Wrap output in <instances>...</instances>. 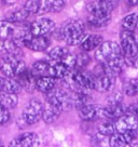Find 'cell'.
<instances>
[{
  "label": "cell",
  "instance_id": "10",
  "mask_svg": "<svg viewBox=\"0 0 138 147\" xmlns=\"http://www.w3.org/2000/svg\"><path fill=\"white\" fill-rule=\"evenodd\" d=\"M55 22L51 18H41L29 25V32L32 36H49L55 30Z\"/></svg>",
  "mask_w": 138,
  "mask_h": 147
},
{
  "label": "cell",
  "instance_id": "34",
  "mask_svg": "<svg viewBox=\"0 0 138 147\" xmlns=\"http://www.w3.org/2000/svg\"><path fill=\"white\" fill-rule=\"evenodd\" d=\"M11 115H10V110L5 108V106L0 105V125H5L10 121Z\"/></svg>",
  "mask_w": 138,
  "mask_h": 147
},
{
  "label": "cell",
  "instance_id": "40",
  "mask_svg": "<svg viewBox=\"0 0 138 147\" xmlns=\"http://www.w3.org/2000/svg\"><path fill=\"white\" fill-rule=\"evenodd\" d=\"M136 29H138V23H137V26H136Z\"/></svg>",
  "mask_w": 138,
  "mask_h": 147
},
{
  "label": "cell",
  "instance_id": "13",
  "mask_svg": "<svg viewBox=\"0 0 138 147\" xmlns=\"http://www.w3.org/2000/svg\"><path fill=\"white\" fill-rule=\"evenodd\" d=\"M115 132H126L138 130V117L134 114L126 113L124 115L115 119Z\"/></svg>",
  "mask_w": 138,
  "mask_h": 147
},
{
  "label": "cell",
  "instance_id": "36",
  "mask_svg": "<svg viewBox=\"0 0 138 147\" xmlns=\"http://www.w3.org/2000/svg\"><path fill=\"white\" fill-rule=\"evenodd\" d=\"M126 113L134 114L135 116L138 117V104H135V105H132L131 107H127V111Z\"/></svg>",
  "mask_w": 138,
  "mask_h": 147
},
{
  "label": "cell",
  "instance_id": "39",
  "mask_svg": "<svg viewBox=\"0 0 138 147\" xmlns=\"http://www.w3.org/2000/svg\"><path fill=\"white\" fill-rule=\"evenodd\" d=\"M5 3L3 5H12V3H14L16 0H2Z\"/></svg>",
  "mask_w": 138,
  "mask_h": 147
},
{
  "label": "cell",
  "instance_id": "24",
  "mask_svg": "<svg viewBox=\"0 0 138 147\" xmlns=\"http://www.w3.org/2000/svg\"><path fill=\"white\" fill-rule=\"evenodd\" d=\"M15 32V24L7 20L0 21V40L12 39Z\"/></svg>",
  "mask_w": 138,
  "mask_h": 147
},
{
  "label": "cell",
  "instance_id": "17",
  "mask_svg": "<svg viewBox=\"0 0 138 147\" xmlns=\"http://www.w3.org/2000/svg\"><path fill=\"white\" fill-rule=\"evenodd\" d=\"M72 69L69 66L65 64L62 61H54L53 63L49 64V69H48V76L54 77L56 79H63L66 76H68L69 73Z\"/></svg>",
  "mask_w": 138,
  "mask_h": 147
},
{
  "label": "cell",
  "instance_id": "22",
  "mask_svg": "<svg viewBox=\"0 0 138 147\" xmlns=\"http://www.w3.org/2000/svg\"><path fill=\"white\" fill-rule=\"evenodd\" d=\"M29 16H30L29 13L22 7V8L13 10V11H10L9 13L7 14L5 20L13 24H21L25 22Z\"/></svg>",
  "mask_w": 138,
  "mask_h": 147
},
{
  "label": "cell",
  "instance_id": "33",
  "mask_svg": "<svg viewBox=\"0 0 138 147\" xmlns=\"http://www.w3.org/2000/svg\"><path fill=\"white\" fill-rule=\"evenodd\" d=\"M108 105H118L123 103V93L121 91H115L108 97Z\"/></svg>",
  "mask_w": 138,
  "mask_h": 147
},
{
  "label": "cell",
  "instance_id": "37",
  "mask_svg": "<svg viewBox=\"0 0 138 147\" xmlns=\"http://www.w3.org/2000/svg\"><path fill=\"white\" fill-rule=\"evenodd\" d=\"M5 84V77H0V92H3Z\"/></svg>",
  "mask_w": 138,
  "mask_h": 147
},
{
  "label": "cell",
  "instance_id": "31",
  "mask_svg": "<svg viewBox=\"0 0 138 147\" xmlns=\"http://www.w3.org/2000/svg\"><path fill=\"white\" fill-rule=\"evenodd\" d=\"M42 0H26L24 3L23 8L27 11L29 15L39 13V11L41 9Z\"/></svg>",
  "mask_w": 138,
  "mask_h": 147
},
{
  "label": "cell",
  "instance_id": "12",
  "mask_svg": "<svg viewBox=\"0 0 138 147\" xmlns=\"http://www.w3.org/2000/svg\"><path fill=\"white\" fill-rule=\"evenodd\" d=\"M137 130L126 131V132H115L109 136V146L124 147L129 146L137 138Z\"/></svg>",
  "mask_w": 138,
  "mask_h": 147
},
{
  "label": "cell",
  "instance_id": "2",
  "mask_svg": "<svg viewBox=\"0 0 138 147\" xmlns=\"http://www.w3.org/2000/svg\"><path fill=\"white\" fill-rule=\"evenodd\" d=\"M93 75V90L98 92H108L115 86V75L110 71L105 65L98 63V66L94 69Z\"/></svg>",
  "mask_w": 138,
  "mask_h": 147
},
{
  "label": "cell",
  "instance_id": "8",
  "mask_svg": "<svg viewBox=\"0 0 138 147\" xmlns=\"http://www.w3.org/2000/svg\"><path fill=\"white\" fill-rule=\"evenodd\" d=\"M42 108L43 104L39 100L32 98L25 105L22 113V118L24 122L28 125L38 123L42 118Z\"/></svg>",
  "mask_w": 138,
  "mask_h": 147
},
{
  "label": "cell",
  "instance_id": "7",
  "mask_svg": "<svg viewBox=\"0 0 138 147\" xmlns=\"http://www.w3.org/2000/svg\"><path fill=\"white\" fill-rule=\"evenodd\" d=\"M120 1L121 0H97L88 5V11L93 16H111L112 11L119 5Z\"/></svg>",
  "mask_w": 138,
  "mask_h": 147
},
{
  "label": "cell",
  "instance_id": "32",
  "mask_svg": "<svg viewBox=\"0 0 138 147\" xmlns=\"http://www.w3.org/2000/svg\"><path fill=\"white\" fill-rule=\"evenodd\" d=\"M90 56L86 54V52L82 51V53L76 55V66L74 68L76 69H84L90 63Z\"/></svg>",
  "mask_w": 138,
  "mask_h": 147
},
{
  "label": "cell",
  "instance_id": "19",
  "mask_svg": "<svg viewBox=\"0 0 138 147\" xmlns=\"http://www.w3.org/2000/svg\"><path fill=\"white\" fill-rule=\"evenodd\" d=\"M15 79H17V81L21 83L22 89L26 90L27 92H31L33 89H36V87H35L36 76L31 73L30 69L26 68L24 71H22V73L19 74Z\"/></svg>",
  "mask_w": 138,
  "mask_h": 147
},
{
  "label": "cell",
  "instance_id": "27",
  "mask_svg": "<svg viewBox=\"0 0 138 147\" xmlns=\"http://www.w3.org/2000/svg\"><path fill=\"white\" fill-rule=\"evenodd\" d=\"M137 23H138V12H134V13H131V14H129V15H126V16L122 20L121 26H122L123 29L134 32V30L136 29Z\"/></svg>",
  "mask_w": 138,
  "mask_h": 147
},
{
  "label": "cell",
  "instance_id": "6",
  "mask_svg": "<svg viewBox=\"0 0 138 147\" xmlns=\"http://www.w3.org/2000/svg\"><path fill=\"white\" fill-rule=\"evenodd\" d=\"M26 68V63L22 57L9 56L0 60V71L8 78H16Z\"/></svg>",
  "mask_w": 138,
  "mask_h": 147
},
{
  "label": "cell",
  "instance_id": "3",
  "mask_svg": "<svg viewBox=\"0 0 138 147\" xmlns=\"http://www.w3.org/2000/svg\"><path fill=\"white\" fill-rule=\"evenodd\" d=\"M122 51L120 45L115 41H102L96 48L95 51V60L100 64L106 65L112 61L122 57Z\"/></svg>",
  "mask_w": 138,
  "mask_h": 147
},
{
  "label": "cell",
  "instance_id": "20",
  "mask_svg": "<svg viewBox=\"0 0 138 147\" xmlns=\"http://www.w3.org/2000/svg\"><path fill=\"white\" fill-rule=\"evenodd\" d=\"M56 82L57 79L51 76H40L36 78V82H35V87L39 92H42L46 94L48 92L53 90L56 87Z\"/></svg>",
  "mask_w": 138,
  "mask_h": 147
},
{
  "label": "cell",
  "instance_id": "11",
  "mask_svg": "<svg viewBox=\"0 0 138 147\" xmlns=\"http://www.w3.org/2000/svg\"><path fill=\"white\" fill-rule=\"evenodd\" d=\"M50 38L48 36H32L31 34H29L24 38L22 47H26L35 52H42L50 47Z\"/></svg>",
  "mask_w": 138,
  "mask_h": 147
},
{
  "label": "cell",
  "instance_id": "16",
  "mask_svg": "<svg viewBox=\"0 0 138 147\" xmlns=\"http://www.w3.org/2000/svg\"><path fill=\"white\" fill-rule=\"evenodd\" d=\"M62 113H63V110L60 109L58 106H56L55 104L46 101V104L43 105V108H42L41 119L46 124H51L53 123V122H55L56 120L58 119V117L60 116Z\"/></svg>",
  "mask_w": 138,
  "mask_h": 147
},
{
  "label": "cell",
  "instance_id": "29",
  "mask_svg": "<svg viewBox=\"0 0 138 147\" xmlns=\"http://www.w3.org/2000/svg\"><path fill=\"white\" fill-rule=\"evenodd\" d=\"M49 64H50V62H48V61H38L36 63H33L30 70H31V73L33 74L36 77L48 76Z\"/></svg>",
  "mask_w": 138,
  "mask_h": 147
},
{
  "label": "cell",
  "instance_id": "5",
  "mask_svg": "<svg viewBox=\"0 0 138 147\" xmlns=\"http://www.w3.org/2000/svg\"><path fill=\"white\" fill-rule=\"evenodd\" d=\"M120 48L126 63H129L138 51V40L135 32L122 29L120 35Z\"/></svg>",
  "mask_w": 138,
  "mask_h": 147
},
{
  "label": "cell",
  "instance_id": "1",
  "mask_svg": "<svg viewBox=\"0 0 138 147\" xmlns=\"http://www.w3.org/2000/svg\"><path fill=\"white\" fill-rule=\"evenodd\" d=\"M60 37L68 46H79L86 35V27L79 20L69 21L60 29Z\"/></svg>",
  "mask_w": 138,
  "mask_h": 147
},
{
  "label": "cell",
  "instance_id": "25",
  "mask_svg": "<svg viewBox=\"0 0 138 147\" xmlns=\"http://www.w3.org/2000/svg\"><path fill=\"white\" fill-rule=\"evenodd\" d=\"M69 53L67 47H55L48 52V55L52 61H64Z\"/></svg>",
  "mask_w": 138,
  "mask_h": 147
},
{
  "label": "cell",
  "instance_id": "35",
  "mask_svg": "<svg viewBox=\"0 0 138 147\" xmlns=\"http://www.w3.org/2000/svg\"><path fill=\"white\" fill-rule=\"evenodd\" d=\"M127 64L131 65V66L134 67V68H138V51H137V53H136V55L134 56L132 60L129 61Z\"/></svg>",
  "mask_w": 138,
  "mask_h": 147
},
{
  "label": "cell",
  "instance_id": "26",
  "mask_svg": "<svg viewBox=\"0 0 138 147\" xmlns=\"http://www.w3.org/2000/svg\"><path fill=\"white\" fill-rule=\"evenodd\" d=\"M123 92L127 96H137L138 95V79L129 78L123 82Z\"/></svg>",
  "mask_w": 138,
  "mask_h": 147
},
{
  "label": "cell",
  "instance_id": "38",
  "mask_svg": "<svg viewBox=\"0 0 138 147\" xmlns=\"http://www.w3.org/2000/svg\"><path fill=\"white\" fill-rule=\"evenodd\" d=\"M127 3H129L131 7H134V5H138V0H127Z\"/></svg>",
  "mask_w": 138,
  "mask_h": 147
},
{
  "label": "cell",
  "instance_id": "21",
  "mask_svg": "<svg viewBox=\"0 0 138 147\" xmlns=\"http://www.w3.org/2000/svg\"><path fill=\"white\" fill-rule=\"evenodd\" d=\"M66 0H44L39 13H58L66 7Z\"/></svg>",
  "mask_w": 138,
  "mask_h": 147
},
{
  "label": "cell",
  "instance_id": "28",
  "mask_svg": "<svg viewBox=\"0 0 138 147\" xmlns=\"http://www.w3.org/2000/svg\"><path fill=\"white\" fill-rule=\"evenodd\" d=\"M97 131L102 136H110L111 134L115 132V123H112L110 119H104V121H101L100 123L98 124Z\"/></svg>",
  "mask_w": 138,
  "mask_h": 147
},
{
  "label": "cell",
  "instance_id": "15",
  "mask_svg": "<svg viewBox=\"0 0 138 147\" xmlns=\"http://www.w3.org/2000/svg\"><path fill=\"white\" fill-rule=\"evenodd\" d=\"M23 54L22 47L19 46L13 39L0 40V57L1 59L9 57V56L23 57Z\"/></svg>",
  "mask_w": 138,
  "mask_h": 147
},
{
  "label": "cell",
  "instance_id": "18",
  "mask_svg": "<svg viewBox=\"0 0 138 147\" xmlns=\"http://www.w3.org/2000/svg\"><path fill=\"white\" fill-rule=\"evenodd\" d=\"M104 41V37L99 34H91L88 36L84 37L82 42L79 45L81 51L84 52H90V51L96 50V48L101 42Z\"/></svg>",
  "mask_w": 138,
  "mask_h": 147
},
{
  "label": "cell",
  "instance_id": "23",
  "mask_svg": "<svg viewBox=\"0 0 138 147\" xmlns=\"http://www.w3.org/2000/svg\"><path fill=\"white\" fill-rule=\"evenodd\" d=\"M19 104V97L15 93L0 92V105L5 106L8 109H13Z\"/></svg>",
  "mask_w": 138,
  "mask_h": 147
},
{
  "label": "cell",
  "instance_id": "9",
  "mask_svg": "<svg viewBox=\"0 0 138 147\" xmlns=\"http://www.w3.org/2000/svg\"><path fill=\"white\" fill-rule=\"evenodd\" d=\"M77 110H78L80 119H82L83 121H95V120L106 119L105 106L88 103L77 108Z\"/></svg>",
  "mask_w": 138,
  "mask_h": 147
},
{
  "label": "cell",
  "instance_id": "4",
  "mask_svg": "<svg viewBox=\"0 0 138 147\" xmlns=\"http://www.w3.org/2000/svg\"><path fill=\"white\" fill-rule=\"evenodd\" d=\"M46 101L58 106L63 111H68V110L74 108L72 92L66 90V89L54 88L53 90L46 93Z\"/></svg>",
  "mask_w": 138,
  "mask_h": 147
},
{
  "label": "cell",
  "instance_id": "30",
  "mask_svg": "<svg viewBox=\"0 0 138 147\" xmlns=\"http://www.w3.org/2000/svg\"><path fill=\"white\" fill-rule=\"evenodd\" d=\"M111 21V16H106V18H99V16H93L90 15L88 18V23L90 26L94 28H104L108 26Z\"/></svg>",
  "mask_w": 138,
  "mask_h": 147
},
{
  "label": "cell",
  "instance_id": "14",
  "mask_svg": "<svg viewBox=\"0 0 138 147\" xmlns=\"http://www.w3.org/2000/svg\"><path fill=\"white\" fill-rule=\"evenodd\" d=\"M40 145V138L35 132H26L14 138L9 146L14 147H37Z\"/></svg>",
  "mask_w": 138,
  "mask_h": 147
}]
</instances>
